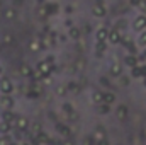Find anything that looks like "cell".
Returning a JSON list of instances; mask_svg holds the SVG:
<instances>
[{"label":"cell","instance_id":"obj_1","mask_svg":"<svg viewBox=\"0 0 146 145\" xmlns=\"http://www.w3.org/2000/svg\"><path fill=\"white\" fill-rule=\"evenodd\" d=\"M0 89H2L3 92H9V91H10V82H9V80H2Z\"/></svg>","mask_w":146,"mask_h":145},{"label":"cell","instance_id":"obj_3","mask_svg":"<svg viewBox=\"0 0 146 145\" xmlns=\"http://www.w3.org/2000/svg\"><path fill=\"white\" fill-rule=\"evenodd\" d=\"M0 145H5V140H3V138H2V140H0Z\"/></svg>","mask_w":146,"mask_h":145},{"label":"cell","instance_id":"obj_2","mask_svg":"<svg viewBox=\"0 0 146 145\" xmlns=\"http://www.w3.org/2000/svg\"><path fill=\"white\" fill-rule=\"evenodd\" d=\"M7 130H9V126H7V125H2V126H0V132H7Z\"/></svg>","mask_w":146,"mask_h":145}]
</instances>
